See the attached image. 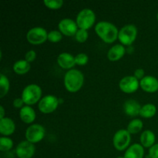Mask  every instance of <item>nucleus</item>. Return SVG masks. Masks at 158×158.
<instances>
[{
	"mask_svg": "<svg viewBox=\"0 0 158 158\" xmlns=\"http://www.w3.org/2000/svg\"><path fill=\"white\" fill-rule=\"evenodd\" d=\"M77 27V22H74L71 19H63L59 23V29L61 33L68 36L75 35L78 31Z\"/></svg>",
	"mask_w": 158,
	"mask_h": 158,
	"instance_id": "12",
	"label": "nucleus"
},
{
	"mask_svg": "<svg viewBox=\"0 0 158 158\" xmlns=\"http://www.w3.org/2000/svg\"><path fill=\"white\" fill-rule=\"evenodd\" d=\"M140 86L146 92L154 93L158 90V80L151 76H147L140 80Z\"/></svg>",
	"mask_w": 158,
	"mask_h": 158,
	"instance_id": "13",
	"label": "nucleus"
},
{
	"mask_svg": "<svg viewBox=\"0 0 158 158\" xmlns=\"http://www.w3.org/2000/svg\"><path fill=\"white\" fill-rule=\"evenodd\" d=\"M75 38L77 41L79 42V43H84V42L86 41L88 38L87 31L82 29H78V31H77V32L75 35Z\"/></svg>",
	"mask_w": 158,
	"mask_h": 158,
	"instance_id": "28",
	"label": "nucleus"
},
{
	"mask_svg": "<svg viewBox=\"0 0 158 158\" xmlns=\"http://www.w3.org/2000/svg\"><path fill=\"white\" fill-rule=\"evenodd\" d=\"M131 134L127 130H120L114 136L113 143L117 151H123L128 148L131 143Z\"/></svg>",
	"mask_w": 158,
	"mask_h": 158,
	"instance_id": "6",
	"label": "nucleus"
},
{
	"mask_svg": "<svg viewBox=\"0 0 158 158\" xmlns=\"http://www.w3.org/2000/svg\"><path fill=\"white\" fill-rule=\"evenodd\" d=\"M63 38L61 32L56 30H52L48 33V40L52 43H58Z\"/></svg>",
	"mask_w": 158,
	"mask_h": 158,
	"instance_id": "27",
	"label": "nucleus"
},
{
	"mask_svg": "<svg viewBox=\"0 0 158 158\" xmlns=\"http://www.w3.org/2000/svg\"><path fill=\"white\" fill-rule=\"evenodd\" d=\"M35 151L33 143L26 140L19 143L15 149V153L19 158H31L35 154Z\"/></svg>",
	"mask_w": 158,
	"mask_h": 158,
	"instance_id": "11",
	"label": "nucleus"
},
{
	"mask_svg": "<svg viewBox=\"0 0 158 158\" xmlns=\"http://www.w3.org/2000/svg\"><path fill=\"white\" fill-rule=\"evenodd\" d=\"M0 110H1V111H0V112H1V115H0V120H1V119L5 118V117H4L5 110H4V108H3L2 106H0Z\"/></svg>",
	"mask_w": 158,
	"mask_h": 158,
	"instance_id": "34",
	"label": "nucleus"
},
{
	"mask_svg": "<svg viewBox=\"0 0 158 158\" xmlns=\"http://www.w3.org/2000/svg\"><path fill=\"white\" fill-rule=\"evenodd\" d=\"M96 15L94 11L89 9H84L79 12L77 17V24L80 29H86L92 27L95 23Z\"/></svg>",
	"mask_w": 158,
	"mask_h": 158,
	"instance_id": "4",
	"label": "nucleus"
},
{
	"mask_svg": "<svg viewBox=\"0 0 158 158\" xmlns=\"http://www.w3.org/2000/svg\"><path fill=\"white\" fill-rule=\"evenodd\" d=\"M84 77L78 69H69L64 77V85L69 92L76 93L83 86Z\"/></svg>",
	"mask_w": 158,
	"mask_h": 158,
	"instance_id": "2",
	"label": "nucleus"
},
{
	"mask_svg": "<svg viewBox=\"0 0 158 158\" xmlns=\"http://www.w3.org/2000/svg\"><path fill=\"white\" fill-rule=\"evenodd\" d=\"M15 129V123L12 119L5 117V118L0 120V133L2 135H11L14 133Z\"/></svg>",
	"mask_w": 158,
	"mask_h": 158,
	"instance_id": "16",
	"label": "nucleus"
},
{
	"mask_svg": "<svg viewBox=\"0 0 158 158\" xmlns=\"http://www.w3.org/2000/svg\"><path fill=\"white\" fill-rule=\"evenodd\" d=\"M95 31L99 37L106 43H112L116 41L119 34L115 25L104 21L100 22L96 25Z\"/></svg>",
	"mask_w": 158,
	"mask_h": 158,
	"instance_id": "1",
	"label": "nucleus"
},
{
	"mask_svg": "<svg viewBox=\"0 0 158 158\" xmlns=\"http://www.w3.org/2000/svg\"><path fill=\"white\" fill-rule=\"evenodd\" d=\"M143 128V122L140 119H134L130 122L127 126V131L130 134H137Z\"/></svg>",
	"mask_w": 158,
	"mask_h": 158,
	"instance_id": "23",
	"label": "nucleus"
},
{
	"mask_svg": "<svg viewBox=\"0 0 158 158\" xmlns=\"http://www.w3.org/2000/svg\"><path fill=\"white\" fill-rule=\"evenodd\" d=\"M57 63L59 66L63 69H71L76 64L75 57L73 56L70 53L63 52L59 55L57 58Z\"/></svg>",
	"mask_w": 158,
	"mask_h": 158,
	"instance_id": "15",
	"label": "nucleus"
},
{
	"mask_svg": "<svg viewBox=\"0 0 158 158\" xmlns=\"http://www.w3.org/2000/svg\"><path fill=\"white\" fill-rule=\"evenodd\" d=\"M125 48L123 45L117 44L111 47L108 51L107 57L110 61H117L124 56Z\"/></svg>",
	"mask_w": 158,
	"mask_h": 158,
	"instance_id": "17",
	"label": "nucleus"
},
{
	"mask_svg": "<svg viewBox=\"0 0 158 158\" xmlns=\"http://www.w3.org/2000/svg\"><path fill=\"white\" fill-rule=\"evenodd\" d=\"M45 6L51 9H58L63 6V0H44Z\"/></svg>",
	"mask_w": 158,
	"mask_h": 158,
	"instance_id": "26",
	"label": "nucleus"
},
{
	"mask_svg": "<svg viewBox=\"0 0 158 158\" xmlns=\"http://www.w3.org/2000/svg\"><path fill=\"white\" fill-rule=\"evenodd\" d=\"M9 89V81L3 74L0 76V97L2 98L8 94Z\"/></svg>",
	"mask_w": 158,
	"mask_h": 158,
	"instance_id": "24",
	"label": "nucleus"
},
{
	"mask_svg": "<svg viewBox=\"0 0 158 158\" xmlns=\"http://www.w3.org/2000/svg\"><path fill=\"white\" fill-rule=\"evenodd\" d=\"M45 137V129L40 124H32L26 131V140L32 143L41 141Z\"/></svg>",
	"mask_w": 158,
	"mask_h": 158,
	"instance_id": "8",
	"label": "nucleus"
},
{
	"mask_svg": "<svg viewBox=\"0 0 158 158\" xmlns=\"http://www.w3.org/2000/svg\"><path fill=\"white\" fill-rule=\"evenodd\" d=\"M117 158H124V157H117Z\"/></svg>",
	"mask_w": 158,
	"mask_h": 158,
	"instance_id": "35",
	"label": "nucleus"
},
{
	"mask_svg": "<svg viewBox=\"0 0 158 158\" xmlns=\"http://www.w3.org/2000/svg\"><path fill=\"white\" fill-rule=\"evenodd\" d=\"M143 75H144V71L142 69H136L134 72V77L137 79V80H140L143 78Z\"/></svg>",
	"mask_w": 158,
	"mask_h": 158,
	"instance_id": "32",
	"label": "nucleus"
},
{
	"mask_svg": "<svg viewBox=\"0 0 158 158\" xmlns=\"http://www.w3.org/2000/svg\"><path fill=\"white\" fill-rule=\"evenodd\" d=\"M157 20H158V13H157Z\"/></svg>",
	"mask_w": 158,
	"mask_h": 158,
	"instance_id": "36",
	"label": "nucleus"
},
{
	"mask_svg": "<svg viewBox=\"0 0 158 158\" xmlns=\"http://www.w3.org/2000/svg\"><path fill=\"white\" fill-rule=\"evenodd\" d=\"M120 89L126 94H132L134 93L139 87L138 80L135 77L127 76L122 79L120 81Z\"/></svg>",
	"mask_w": 158,
	"mask_h": 158,
	"instance_id": "10",
	"label": "nucleus"
},
{
	"mask_svg": "<svg viewBox=\"0 0 158 158\" xmlns=\"http://www.w3.org/2000/svg\"><path fill=\"white\" fill-rule=\"evenodd\" d=\"M157 112V108L152 103H148L141 106L140 115L144 118H151L154 117Z\"/></svg>",
	"mask_w": 158,
	"mask_h": 158,
	"instance_id": "22",
	"label": "nucleus"
},
{
	"mask_svg": "<svg viewBox=\"0 0 158 158\" xmlns=\"http://www.w3.org/2000/svg\"><path fill=\"white\" fill-rule=\"evenodd\" d=\"M149 156L151 158H158V143L150 148Z\"/></svg>",
	"mask_w": 158,
	"mask_h": 158,
	"instance_id": "31",
	"label": "nucleus"
},
{
	"mask_svg": "<svg viewBox=\"0 0 158 158\" xmlns=\"http://www.w3.org/2000/svg\"><path fill=\"white\" fill-rule=\"evenodd\" d=\"M137 29L134 25H126L119 31L118 39L123 45L129 46L134 42L137 38Z\"/></svg>",
	"mask_w": 158,
	"mask_h": 158,
	"instance_id": "5",
	"label": "nucleus"
},
{
	"mask_svg": "<svg viewBox=\"0 0 158 158\" xmlns=\"http://www.w3.org/2000/svg\"><path fill=\"white\" fill-rule=\"evenodd\" d=\"M140 142L144 148H151L155 142V135L151 131H145L140 136Z\"/></svg>",
	"mask_w": 158,
	"mask_h": 158,
	"instance_id": "20",
	"label": "nucleus"
},
{
	"mask_svg": "<svg viewBox=\"0 0 158 158\" xmlns=\"http://www.w3.org/2000/svg\"><path fill=\"white\" fill-rule=\"evenodd\" d=\"M144 150L143 146L139 143H135L130 147L125 152L124 158H143Z\"/></svg>",
	"mask_w": 158,
	"mask_h": 158,
	"instance_id": "18",
	"label": "nucleus"
},
{
	"mask_svg": "<svg viewBox=\"0 0 158 158\" xmlns=\"http://www.w3.org/2000/svg\"><path fill=\"white\" fill-rule=\"evenodd\" d=\"M60 103L59 99L52 95L43 97L39 103V110L43 114H51L56 110Z\"/></svg>",
	"mask_w": 158,
	"mask_h": 158,
	"instance_id": "9",
	"label": "nucleus"
},
{
	"mask_svg": "<svg viewBox=\"0 0 158 158\" xmlns=\"http://www.w3.org/2000/svg\"><path fill=\"white\" fill-rule=\"evenodd\" d=\"M13 146V141L9 137H2L0 138V151H8Z\"/></svg>",
	"mask_w": 158,
	"mask_h": 158,
	"instance_id": "25",
	"label": "nucleus"
},
{
	"mask_svg": "<svg viewBox=\"0 0 158 158\" xmlns=\"http://www.w3.org/2000/svg\"><path fill=\"white\" fill-rule=\"evenodd\" d=\"M76 64L80 65V66H83L86 65L88 62V56L85 53H80L75 56Z\"/></svg>",
	"mask_w": 158,
	"mask_h": 158,
	"instance_id": "29",
	"label": "nucleus"
},
{
	"mask_svg": "<svg viewBox=\"0 0 158 158\" xmlns=\"http://www.w3.org/2000/svg\"><path fill=\"white\" fill-rule=\"evenodd\" d=\"M30 69V64L26 60H21L15 62L13 66V70L19 75H24Z\"/></svg>",
	"mask_w": 158,
	"mask_h": 158,
	"instance_id": "21",
	"label": "nucleus"
},
{
	"mask_svg": "<svg viewBox=\"0 0 158 158\" xmlns=\"http://www.w3.org/2000/svg\"><path fill=\"white\" fill-rule=\"evenodd\" d=\"M21 120L26 123H31L35 120V113L34 110L29 106H25L19 112Z\"/></svg>",
	"mask_w": 158,
	"mask_h": 158,
	"instance_id": "19",
	"label": "nucleus"
},
{
	"mask_svg": "<svg viewBox=\"0 0 158 158\" xmlns=\"http://www.w3.org/2000/svg\"><path fill=\"white\" fill-rule=\"evenodd\" d=\"M42 96V89L38 85L29 84L24 88L22 99L27 105H33L40 100Z\"/></svg>",
	"mask_w": 158,
	"mask_h": 158,
	"instance_id": "3",
	"label": "nucleus"
},
{
	"mask_svg": "<svg viewBox=\"0 0 158 158\" xmlns=\"http://www.w3.org/2000/svg\"><path fill=\"white\" fill-rule=\"evenodd\" d=\"M28 42L32 45H40L48 40V33L42 27H35L31 29L26 35Z\"/></svg>",
	"mask_w": 158,
	"mask_h": 158,
	"instance_id": "7",
	"label": "nucleus"
},
{
	"mask_svg": "<svg viewBox=\"0 0 158 158\" xmlns=\"http://www.w3.org/2000/svg\"><path fill=\"white\" fill-rule=\"evenodd\" d=\"M23 103H24V101H23V100L22 98H16L13 101V106H15V107L16 108H20L23 106ZM23 108V107H22Z\"/></svg>",
	"mask_w": 158,
	"mask_h": 158,
	"instance_id": "33",
	"label": "nucleus"
},
{
	"mask_svg": "<svg viewBox=\"0 0 158 158\" xmlns=\"http://www.w3.org/2000/svg\"><path fill=\"white\" fill-rule=\"evenodd\" d=\"M35 58H36V53H35V52L34 50L29 51V52L26 54V56H25V60L29 63L33 62L34 60H35Z\"/></svg>",
	"mask_w": 158,
	"mask_h": 158,
	"instance_id": "30",
	"label": "nucleus"
},
{
	"mask_svg": "<svg viewBox=\"0 0 158 158\" xmlns=\"http://www.w3.org/2000/svg\"><path fill=\"white\" fill-rule=\"evenodd\" d=\"M123 110L126 114H127L130 117H136L137 115H140L141 106L140 103L136 100H128L124 103Z\"/></svg>",
	"mask_w": 158,
	"mask_h": 158,
	"instance_id": "14",
	"label": "nucleus"
}]
</instances>
